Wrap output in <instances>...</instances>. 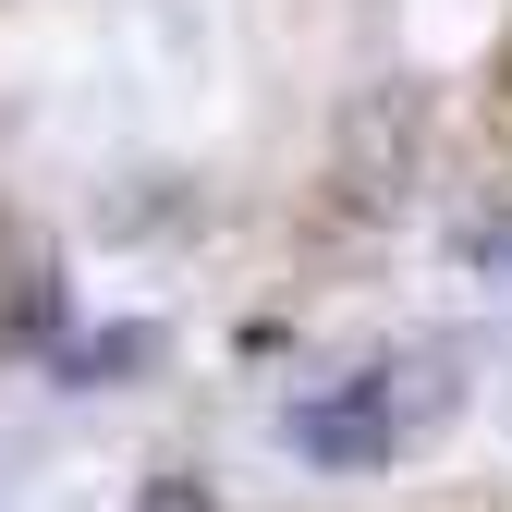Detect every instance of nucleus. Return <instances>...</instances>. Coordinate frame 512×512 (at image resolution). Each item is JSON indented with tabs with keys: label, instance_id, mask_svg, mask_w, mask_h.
Returning <instances> with one entry per match:
<instances>
[{
	"label": "nucleus",
	"instance_id": "f257e3e1",
	"mask_svg": "<svg viewBox=\"0 0 512 512\" xmlns=\"http://www.w3.org/2000/svg\"><path fill=\"white\" fill-rule=\"evenodd\" d=\"M452 415H464V366L452 354H366L354 378L305 391L281 415V439H293V464H317V476H378V464L427 452Z\"/></svg>",
	"mask_w": 512,
	"mask_h": 512
},
{
	"label": "nucleus",
	"instance_id": "f03ea898",
	"mask_svg": "<svg viewBox=\"0 0 512 512\" xmlns=\"http://www.w3.org/2000/svg\"><path fill=\"white\" fill-rule=\"evenodd\" d=\"M464 256H476L488 281H512V220H476V232H464Z\"/></svg>",
	"mask_w": 512,
	"mask_h": 512
}]
</instances>
